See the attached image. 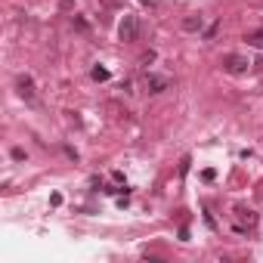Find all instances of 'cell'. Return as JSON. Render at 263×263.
<instances>
[{
	"instance_id": "obj_1",
	"label": "cell",
	"mask_w": 263,
	"mask_h": 263,
	"mask_svg": "<svg viewBox=\"0 0 263 263\" xmlns=\"http://www.w3.org/2000/svg\"><path fill=\"white\" fill-rule=\"evenodd\" d=\"M118 37H121L124 44H134V41L140 37V19L130 16V13H124V19H121V25H118Z\"/></svg>"
},
{
	"instance_id": "obj_2",
	"label": "cell",
	"mask_w": 263,
	"mask_h": 263,
	"mask_svg": "<svg viewBox=\"0 0 263 263\" xmlns=\"http://www.w3.org/2000/svg\"><path fill=\"white\" fill-rule=\"evenodd\" d=\"M220 65H223V71H229V74H245L251 62H248L245 56H238V53H226V56L220 59Z\"/></svg>"
},
{
	"instance_id": "obj_3",
	"label": "cell",
	"mask_w": 263,
	"mask_h": 263,
	"mask_svg": "<svg viewBox=\"0 0 263 263\" xmlns=\"http://www.w3.org/2000/svg\"><path fill=\"white\" fill-rule=\"evenodd\" d=\"M16 87H19V96H22V99L34 102V84H31V78H28V74H22V78L16 81Z\"/></svg>"
},
{
	"instance_id": "obj_4",
	"label": "cell",
	"mask_w": 263,
	"mask_h": 263,
	"mask_svg": "<svg viewBox=\"0 0 263 263\" xmlns=\"http://www.w3.org/2000/svg\"><path fill=\"white\" fill-rule=\"evenodd\" d=\"M146 90H149V93H161V90H167V78L149 74V78H146Z\"/></svg>"
},
{
	"instance_id": "obj_5",
	"label": "cell",
	"mask_w": 263,
	"mask_h": 263,
	"mask_svg": "<svg viewBox=\"0 0 263 263\" xmlns=\"http://www.w3.org/2000/svg\"><path fill=\"white\" fill-rule=\"evenodd\" d=\"M201 25H204L201 16H186V19H183V28H186V31H201Z\"/></svg>"
},
{
	"instance_id": "obj_6",
	"label": "cell",
	"mask_w": 263,
	"mask_h": 263,
	"mask_svg": "<svg viewBox=\"0 0 263 263\" xmlns=\"http://www.w3.org/2000/svg\"><path fill=\"white\" fill-rule=\"evenodd\" d=\"M245 41H248L251 47H257V50H263V28H260V31H251V34H245Z\"/></svg>"
},
{
	"instance_id": "obj_7",
	"label": "cell",
	"mask_w": 263,
	"mask_h": 263,
	"mask_svg": "<svg viewBox=\"0 0 263 263\" xmlns=\"http://www.w3.org/2000/svg\"><path fill=\"white\" fill-rule=\"evenodd\" d=\"M90 74H93V81H108V71H105V68H99V65H96Z\"/></svg>"
},
{
	"instance_id": "obj_8",
	"label": "cell",
	"mask_w": 263,
	"mask_h": 263,
	"mask_svg": "<svg viewBox=\"0 0 263 263\" xmlns=\"http://www.w3.org/2000/svg\"><path fill=\"white\" fill-rule=\"evenodd\" d=\"M102 7H108V10H118V7H124V0H99Z\"/></svg>"
},
{
	"instance_id": "obj_9",
	"label": "cell",
	"mask_w": 263,
	"mask_h": 263,
	"mask_svg": "<svg viewBox=\"0 0 263 263\" xmlns=\"http://www.w3.org/2000/svg\"><path fill=\"white\" fill-rule=\"evenodd\" d=\"M143 4H146V7H158V4H161V0H143Z\"/></svg>"
}]
</instances>
